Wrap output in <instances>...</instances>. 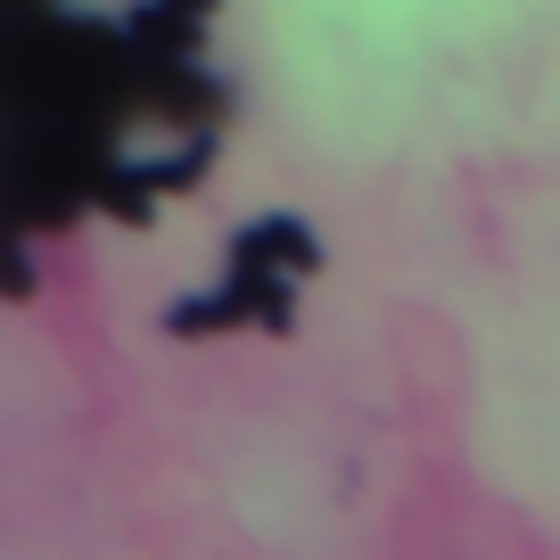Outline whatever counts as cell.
Wrapping results in <instances>:
<instances>
[{"mask_svg": "<svg viewBox=\"0 0 560 560\" xmlns=\"http://www.w3.org/2000/svg\"><path fill=\"white\" fill-rule=\"evenodd\" d=\"M314 272V240H305L289 214H272V223H256L240 240V256H231V289L223 298H198V305H182V330L190 322H231V314H256V322H289V289Z\"/></svg>", "mask_w": 560, "mask_h": 560, "instance_id": "obj_1", "label": "cell"}]
</instances>
